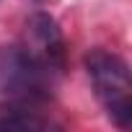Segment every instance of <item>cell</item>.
<instances>
[{
	"label": "cell",
	"instance_id": "6da1fadb",
	"mask_svg": "<svg viewBox=\"0 0 132 132\" xmlns=\"http://www.w3.org/2000/svg\"><path fill=\"white\" fill-rule=\"evenodd\" d=\"M57 70L36 57L26 44L0 47V93L8 101H36L44 104L52 93Z\"/></svg>",
	"mask_w": 132,
	"mask_h": 132
},
{
	"label": "cell",
	"instance_id": "7a4b0ae2",
	"mask_svg": "<svg viewBox=\"0 0 132 132\" xmlns=\"http://www.w3.org/2000/svg\"><path fill=\"white\" fill-rule=\"evenodd\" d=\"M86 73L91 78V86L96 91V98L101 101L106 117L117 127H129L132 122V78L127 62L109 52V49H91L86 54Z\"/></svg>",
	"mask_w": 132,
	"mask_h": 132
},
{
	"label": "cell",
	"instance_id": "3957f363",
	"mask_svg": "<svg viewBox=\"0 0 132 132\" xmlns=\"http://www.w3.org/2000/svg\"><path fill=\"white\" fill-rule=\"evenodd\" d=\"M26 39H29V49L42 57L52 70H62L65 65V42L60 34V26L52 16L47 13H34L26 23Z\"/></svg>",
	"mask_w": 132,
	"mask_h": 132
}]
</instances>
